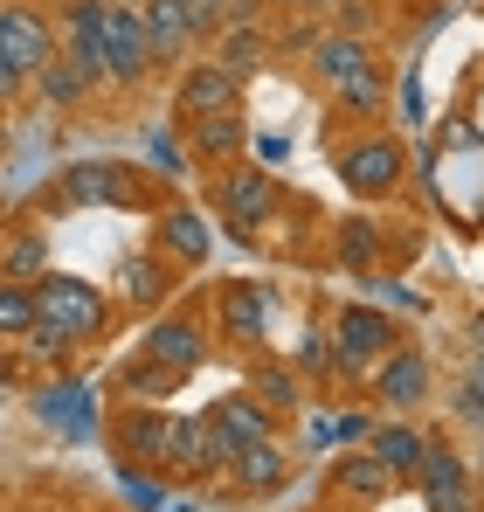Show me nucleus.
<instances>
[{
	"mask_svg": "<svg viewBox=\"0 0 484 512\" xmlns=\"http://www.w3.org/2000/svg\"><path fill=\"white\" fill-rule=\"evenodd\" d=\"M173 381H180V374H173V367H160V360H146V353L118 374V388H125L132 402H153V395H166V388H173Z\"/></svg>",
	"mask_w": 484,
	"mask_h": 512,
	"instance_id": "nucleus-30",
	"label": "nucleus"
},
{
	"mask_svg": "<svg viewBox=\"0 0 484 512\" xmlns=\"http://www.w3.org/2000/svg\"><path fill=\"white\" fill-rule=\"evenodd\" d=\"M367 395H374L381 416H415V409L436 395V360H429L415 340H402L374 374H367Z\"/></svg>",
	"mask_w": 484,
	"mask_h": 512,
	"instance_id": "nucleus-2",
	"label": "nucleus"
},
{
	"mask_svg": "<svg viewBox=\"0 0 484 512\" xmlns=\"http://www.w3.org/2000/svg\"><path fill=\"white\" fill-rule=\"evenodd\" d=\"M42 326V305H35V284H14V277H0V340H28Z\"/></svg>",
	"mask_w": 484,
	"mask_h": 512,
	"instance_id": "nucleus-23",
	"label": "nucleus"
},
{
	"mask_svg": "<svg viewBox=\"0 0 484 512\" xmlns=\"http://www.w3.org/2000/svg\"><path fill=\"white\" fill-rule=\"evenodd\" d=\"M63 208H111V201H132L139 187H132V173L111 167V160H83V167L63 173Z\"/></svg>",
	"mask_w": 484,
	"mask_h": 512,
	"instance_id": "nucleus-16",
	"label": "nucleus"
},
{
	"mask_svg": "<svg viewBox=\"0 0 484 512\" xmlns=\"http://www.w3.org/2000/svg\"><path fill=\"white\" fill-rule=\"evenodd\" d=\"M56 56H63L56 21H49L42 7H28V0H0V63H14L21 77H35V70L56 63Z\"/></svg>",
	"mask_w": 484,
	"mask_h": 512,
	"instance_id": "nucleus-6",
	"label": "nucleus"
},
{
	"mask_svg": "<svg viewBox=\"0 0 484 512\" xmlns=\"http://www.w3.org/2000/svg\"><path fill=\"white\" fill-rule=\"evenodd\" d=\"M367 63H374L367 35H346V28H325V35H312V84H319V90H339L346 77H360Z\"/></svg>",
	"mask_w": 484,
	"mask_h": 512,
	"instance_id": "nucleus-17",
	"label": "nucleus"
},
{
	"mask_svg": "<svg viewBox=\"0 0 484 512\" xmlns=\"http://www.w3.org/2000/svg\"><path fill=\"white\" fill-rule=\"evenodd\" d=\"M180 7H187V21H194L201 42H215V35L236 28V21H256V0H180Z\"/></svg>",
	"mask_w": 484,
	"mask_h": 512,
	"instance_id": "nucleus-28",
	"label": "nucleus"
},
{
	"mask_svg": "<svg viewBox=\"0 0 484 512\" xmlns=\"http://www.w3.org/2000/svg\"><path fill=\"white\" fill-rule=\"evenodd\" d=\"M415 492L429 512H478V492H471V464L457 443H429L422 471H415Z\"/></svg>",
	"mask_w": 484,
	"mask_h": 512,
	"instance_id": "nucleus-7",
	"label": "nucleus"
},
{
	"mask_svg": "<svg viewBox=\"0 0 484 512\" xmlns=\"http://www.w3.org/2000/svg\"><path fill=\"white\" fill-rule=\"evenodd\" d=\"M208 423H215V436H222V457H229V464H236L249 443L277 436V416H270L256 395H229V402H215V409H208Z\"/></svg>",
	"mask_w": 484,
	"mask_h": 512,
	"instance_id": "nucleus-15",
	"label": "nucleus"
},
{
	"mask_svg": "<svg viewBox=\"0 0 484 512\" xmlns=\"http://www.w3.org/2000/svg\"><path fill=\"white\" fill-rule=\"evenodd\" d=\"M332 340H339V353H346V374H353V381H367V374L402 346V326H395L381 305H339Z\"/></svg>",
	"mask_w": 484,
	"mask_h": 512,
	"instance_id": "nucleus-5",
	"label": "nucleus"
},
{
	"mask_svg": "<svg viewBox=\"0 0 484 512\" xmlns=\"http://www.w3.org/2000/svg\"><path fill=\"white\" fill-rule=\"evenodd\" d=\"M325 492L339 499V506H353V512H367V506H381L388 492H395V471L360 443V450H339V464H332V478H325Z\"/></svg>",
	"mask_w": 484,
	"mask_h": 512,
	"instance_id": "nucleus-11",
	"label": "nucleus"
},
{
	"mask_svg": "<svg viewBox=\"0 0 484 512\" xmlns=\"http://www.w3.org/2000/svg\"><path fill=\"white\" fill-rule=\"evenodd\" d=\"M208 201H215V215H222L236 236H263V222H277V208H284L277 180H270L263 167H229V173H215Z\"/></svg>",
	"mask_w": 484,
	"mask_h": 512,
	"instance_id": "nucleus-3",
	"label": "nucleus"
},
{
	"mask_svg": "<svg viewBox=\"0 0 484 512\" xmlns=\"http://www.w3.org/2000/svg\"><path fill=\"white\" fill-rule=\"evenodd\" d=\"M187 153H194L201 167H236V153H242V111L187 118Z\"/></svg>",
	"mask_w": 484,
	"mask_h": 512,
	"instance_id": "nucleus-20",
	"label": "nucleus"
},
{
	"mask_svg": "<svg viewBox=\"0 0 484 512\" xmlns=\"http://www.w3.org/2000/svg\"><path fill=\"white\" fill-rule=\"evenodd\" d=\"M173 423H180V416H160V409H146V402H125V409H118V423H111L118 457H125V464L173 471Z\"/></svg>",
	"mask_w": 484,
	"mask_h": 512,
	"instance_id": "nucleus-9",
	"label": "nucleus"
},
{
	"mask_svg": "<svg viewBox=\"0 0 484 512\" xmlns=\"http://www.w3.org/2000/svg\"><path fill=\"white\" fill-rule=\"evenodd\" d=\"M284 478H291V450H284L277 436L249 443L236 464H229V485H236L242 499H270V492H284Z\"/></svg>",
	"mask_w": 484,
	"mask_h": 512,
	"instance_id": "nucleus-18",
	"label": "nucleus"
},
{
	"mask_svg": "<svg viewBox=\"0 0 484 512\" xmlns=\"http://www.w3.org/2000/svg\"><path fill=\"white\" fill-rule=\"evenodd\" d=\"M339 180H346L360 201H388L408 180L402 139H395V132H353V139L339 146Z\"/></svg>",
	"mask_w": 484,
	"mask_h": 512,
	"instance_id": "nucleus-1",
	"label": "nucleus"
},
{
	"mask_svg": "<svg viewBox=\"0 0 484 512\" xmlns=\"http://www.w3.org/2000/svg\"><path fill=\"white\" fill-rule=\"evenodd\" d=\"M339 250H346V263H367L374 256V222H346V243Z\"/></svg>",
	"mask_w": 484,
	"mask_h": 512,
	"instance_id": "nucleus-32",
	"label": "nucleus"
},
{
	"mask_svg": "<svg viewBox=\"0 0 484 512\" xmlns=\"http://www.w3.org/2000/svg\"><path fill=\"white\" fill-rule=\"evenodd\" d=\"M35 305H42V319L63 326L70 340H97V333L111 326V298L90 291L83 277H63V270H49V277L35 284Z\"/></svg>",
	"mask_w": 484,
	"mask_h": 512,
	"instance_id": "nucleus-4",
	"label": "nucleus"
},
{
	"mask_svg": "<svg viewBox=\"0 0 484 512\" xmlns=\"http://www.w3.org/2000/svg\"><path fill=\"white\" fill-rule=\"evenodd\" d=\"M332 104H339V111H353V118H374V111H388V77H381V63H367L360 77H346V84L332 90Z\"/></svg>",
	"mask_w": 484,
	"mask_h": 512,
	"instance_id": "nucleus-27",
	"label": "nucleus"
},
{
	"mask_svg": "<svg viewBox=\"0 0 484 512\" xmlns=\"http://www.w3.org/2000/svg\"><path fill=\"white\" fill-rule=\"evenodd\" d=\"M139 21H146V42H153V63H173V56H187V42H201L180 0H153V7H146Z\"/></svg>",
	"mask_w": 484,
	"mask_h": 512,
	"instance_id": "nucleus-21",
	"label": "nucleus"
},
{
	"mask_svg": "<svg viewBox=\"0 0 484 512\" xmlns=\"http://www.w3.org/2000/svg\"><path fill=\"white\" fill-rule=\"evenodd\" d=\"M180 118H215V111H242V77H229L222 63H194L180 90H173Z\"/></svg>",
	"mask_w": 484,
	"mask_h": 512,
	"instance_id": "nucleus-12",
	"label": "nucleus"
},
{
	"mask_svg": "<svg viewBox=\"0 0 484 512\" xmlns=\"http://www.w3.org/2000/svg\"><path fill=\"white\" fill-rule=\"evenodd\" d=\"M249 395H256L270 416H291V409H298V374H291V367H277V360H263V367L249 374Z\"/></svg>",
	"mask_w": 484,
	"mask_h": 512,
	"instance_id": "nucleus-29",
	"label": "nucleus"
},
{
	"mask_svg": "<svg viewBox=\"0 0 484 512\" xmlns=\"http://www.w3.org/2000/svg\"><path fill=\"white\" fill-rule=\"evenodd\" d=\"M429 429H415L408 416H381V423L367 429V450L395 471V485H415V471H422V457H429Z\"/></svg>",
	"mask_w": 484,
	"mask_h": 512,
	"instance_id": "nucleus-13",
	"label": "nucleus"
},
{
	"mask_svg": "<svg viewBox=\"0 0 484 512\" xmlns=\"http://www.w3.org/2000/svg\"><path fill=\"white\" fill-rule=\"evenodd\" d=\"M215 63H222L229 77L263 70V35H256V21H236V28H222V35H215Z\"/></svg>",
	"mask_w": 484,
	"mask_h": 512,
	"instance_id": "nucleus-25",
	"label": "nucleus"
},
{
	"mask_svg": "<svg viewBox=\"0 0 484 512\" xmlns=\"http://www.w3.org/2000/svg\"><path fill=\"white\" fill-rule=\"evenodd\" d=\"M222 326H229L242 346L263 340V291H256V284H229V291H222Z\"/></svg>",
	"mask_w": 484,
	"mask_h": 512,
	"instance_id": "nucleus-26",
	"label": "nucleus"
},
{
	"mask_svg": "<svg viewBox=\"0 0 484 512\" xmlns=\"http://www.w3.org/2000/svg\"><path fill=\"white\" fill-rule=\"evenodd\" d=\"M97 84H104V77H97V70H83L77 56H56V63H42V70H35V90H42L49 104H83Z\"/></svg>",
	"mask_w": 484,
	"mask_h": 512,
	"instance_id": "nucleus-22",
	"label": "nucleus"
},
{
	"mask_svg": "<svg viewBox=\"0 0 484 512\" xmlns=\"http://www.w3.org/2000/svg\"><path fill=\"white\" fill-rule=\"evenodd\" d=\"M153 250L166 263H180V270H201L208 263V222L194 215V208H166L160 229H153Z\"/></svg>",
	"mask_w": 484,
	"mask_h": 512,
	"instance_id": "nucleus-19",
	"label": "nucleus"
},
{
	"mask_svg": "<svg viewBox=\"0 0 484 512\" xmlns=\"http://www.w3.org/2000/svg\"><path fill=\"white\" fill-rule=\"evenodd\" d=\"M28 84V77H21V70H14V63H0V104H7V97H14V90Z\"/></svg>",
	"mask_w": 484,
	"mask_h": 512,
	"instance_id": "nucleus-33",
	"label": "nucleus"
},
{
	"mask_svg": "<svg viewBox=\"0 0 484 512\" xmlns=\"http://www.w3.org/2000/svg\"><path fill=\"white\" fill-rule=\"evenodd\" d=\"M111 7H125V14H146V7H153V0H111Z\"/></svg>",
	"mask_w": 484,
	"mask_h": 512,
	"instance_id": "nucleus-35",
	"label": "nucleus"
},
{
	"mask_svg": "<svg viewBox=\"0 0 484 512\" xmlns=\"http://www.w3.org/2000/svg\"><path fill=\"white\" fill-rule=\"evenodd\" d=\"M256 7H325V0H256Z\"/></svg>",
	"mask_w": 484,
	"mask_h": 512,
	"instance_id": "nucleus-34",
	"label": "nucleus"
},
{
	"mask_svg": "<svg viewBox=\"0 0 484 512\" xmlns=\"http://www.w3.org/2000/svg\"><path fill=\"white\" fill-rule=\"evenodd\" d=\"M478 512H484V499H478Z\"/></svg>",
	"mask_w": 484,
	"mask_h": 512,
	"instance_id": "nucleus-36",
	"label": "nucleus"
},
{
	"mask_svg": "<svg viewBox=\"0 0 484 512\" xmlns=\"http://www.w3.org/2000/svg\"><path fill=\"white\" fill-rule=\"evenodd\" d=\"M0 277H14V284H42V277H49V243H42V229H21V236L0 250Z\"/></svg>",
	"mask_w": 484,
	"mask_h": 512,
	"instance_id": "nucleus-24",
	"label": "nucleus"
},
{
	"mask_svg": "<svg viewBox=\"0 0 484 512\" xmlns=\"http://www.w3.org/2000/svg\"><path fill=\"white\" fill-rule=\"evenodd\" d=\"M166 298H173V263H166L160 250L118 256V305H132V312H160Z\"/></svg>",
	"mask_w": 484,
	"mask_h": 512,
	"instance_id": "nucleus-14",
	"label": "nucleus"
},
{
	"mask_svg": "<svg viewBox=\"0 0 484 512\" xmlns=\"http://www.w3.org/2000/svg\"><path fill=\"white\" fill-rule=\"evenodd\" d=\"M139 353L160 360V367H173V374H194V367L208 360V326H201L194 312H160V319L146 326Z\"/></svg>",
	"mask_w": 484,
	"mask_h": 512,
	"instance_id": "nucleus-10",
	"label": "nucleus"
},
{
	"mask_svg": "<svg viewBox=\"0 0 484 512\" xmlns=\"http://www.w3.org/2000/svg\"><path fill=\"white\" fill-rule=\"evenodd\" d=\"M160 63H153V42H146V21L139 14H125V7H111V21H104V84L132 90L146 84Z\"/></svg>",
	"mask_w": 484,
	"mask_h": 512,
	"instance_id": "nucleus-8",
	"label": "nucleus"
},
{
	"mask_svg": "<svg viewBox=\"0 0 484 512\" xmlns=\"http://www.w3.org/2000/svg\"><path fill=\"white\" fill-rule=\"evenodd\" d=\"M305 374H312V381L346 374V353H339V340H332V333H312V340H305Z\"/></svg>",
	"mask_w": 484,
	"mask_h": 512,
	"instance_id": "nucleus-31",
	"label": "nucleus"
}]
</instances>
